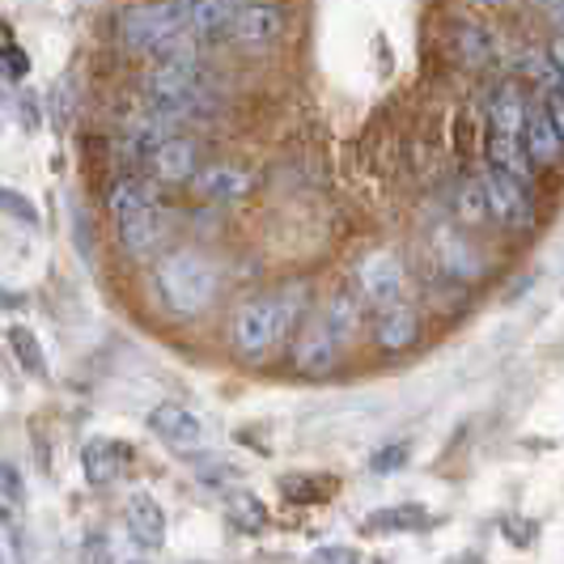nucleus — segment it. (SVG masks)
<instances>
[{
	"instance_id": "c9c22d12",
	"label": "nucleus",
	"mask_w": 564,
	"mask_h": 564,
	"mask_svg": "<svg viewBox=\"0 0 564 564\" xmlns=\"http://www.w3.org/2000/svg\"><path fill=\"white\" fill-rule=\"evenodd\" d=\"M543 52H547V59H552V68L561 73V82H564V34H552Z\"/></svg>"
},
{
	"instance_id": "6ab92c4d",
	"label": "nucleus",
	"mask_w": 564,
	"mask_h": 564,
	"mask_svg": "<svg viewBox=\"0 0 564 564\" xmlns=\"http://www.w3.org/2000/svg\"><path fill=\"white\" fill-rule=\"evenodd\" d=\"M128 458H132V451H128L123 442H111V437H94V442H85L82 446L85 480L94 484V488H107V484L119 480V471H123Z\"/></svg>"
},
{
	"instance_id": "4c0bfd02",
	"label": "nucleus",
	"mask_w": 564,
	"mask_h": 564,
	"mask_svg": "<svg viewBox=\"0 0 564 564\" xmlns=\"http://www.w3.org/2000/svg\"><path fill=\"white\" fill-rule=\"evenodd\" d=\"M0 522H9V501H0Z\"/></svg>"
},
{
	"instance_id": "f3484780",
	"label": "nucleus",
	"mask_w": 564,
	"mask_h": 564,
	"mask_svg": "<svg viewBox=\"0 0 564 564\" xmlns=\"http://www.w3.org/2000/svg\"><path fill=\"white\" fill-rule=\"evenodd\" d=\"M234 4L238 0H174L183 26L192 34V43H213V39H226V26L234 18Z\"/></svg>"
},
{
	"instance_id": "c85d7f7f",
	"label": "nucleus",
	"mask_w": 564,
	"mask_h": 564,
	"mask_svg": "<svg viewBox=\"0 0 564 564\" xmlns=\"http://www.w3.org/2000/svg\"><path fill=\"white\" fill-rule=\"evenodd\" d=\"M30 73V56L13 43V39H4L0 43V77H9V82H26Z\"/></svg>"
},
{
	"instance_id": "a878e982",
	"label": "nucleus",
	"mask_w": 564,
	"mask_h": 564,
	"mask_svg": "<svg viewBox=\"0 0 564 564\" xmlns=\"http://www.w3.org/2000/svg\"><path fill=\"white\" fill-rule=\"evenodd\" d=\"M9 348H13V357H18V366L26 369L30 378H47V357H43V344L39 336L30 332V327H9Z\"/></svg>"
},
{
	"instance_id": "bb28decb",
	"label": "nucleus",
	"mask_w": 564,
	"mask_h": 564,
	"mask_svg": "<svg viewBox=\"0 0 564 564\" xmlns=\"http://www.w3.org/2000/svg\"><path fill=\"white\" fill-rule=\"evenodd\" d=\"M412 458V446L408 442H391V446H378L373 458H369V471L373 476H391V471H403Z\"/></svg>"
},
{
	"instance_id": "f8f14e48",
	"label": "nucleus",
	"mask_w": 564,
	"mask_h": 564,
	"mask_svg": "<svg viewBox=\"0 0 564 564\" xmlns=\"http://www.w3.org/2000/svg\"><path fill=\"white\" fill-rule=\"evenodd\" d=\"M433 268L454 284H480L488 263L476 242H467V234L458 229H442L437 242H433Z\"/></svg>"
},
{
	"instance_id": "5701e85b",
	"label": "nucleus",
	"mask_w": 564,
	"mask_h": 564,
	"mask_svg": "<svg viewBox=\"0 0 564 564\" xmlns=\"http://www.w3.org/2000/svg\"><path fill=\"white\" fill-rule=\"evenodd\" d=\"M226 518L229 527H238L242 535H263L272 527V513H268V506L254 492H234L226 501Z\"/></svg>"
},
{
	"instance_id": "9d476101",
	"label": "nucleus",
	"mask_w": 564,
	"mask_h": 564,
	"mask_svg": "<svg viewBox=\"0 0 564 564\" xmlns=\"http://www.w3.org/2000/svg\"><path fill=\"white\" fill-rule=\"evenodd\" d=\"M289 357H293V369L302 378H327L339 366V357H344V344L327 332V323L318 314H306V323H302V332L293 339Z\"/></svg>"
},
{
	"instance_id": "6e6552de",
	"label": "nucleus",
	"mask_w": 564,
	"mask_h": 564,
	"mask_svg": "<svg viewBox=\"0 0 564 564\" xmlns=\"http://www.w3.org/2000/svg\"><path fill=\"white\" fill-rule=\"evenodd\" d=\"M403 289H408V268H403V259L395 251H369L357 259L352 293L366 302L369 311H382V306L399 302Z\"/></svg>"
},
{
	"instance_id": "1a4fd4ad",
	"label": "nucleus",
	"mask_w": 564,
	"mask_h": 564,
	"mask_svg": "<svg viewBox=\"0 0 564 564\" xmlns=\"http://www.w3.org/2000/svg\"><path fill=\"white\" fill-rule=\"evenodd\" d=\"M199 166H204V144H199L192 132H174L166 141L149 144V153H144L149 178H153V183H166V187L192 183Z\"/></svg>"
},
{
	"instance_id": "a211bd4d",
	"label": "nucleus",
	"mask_w": 564,
	"mask_h": 564,
	"mask_svg": "<svg viewBox=\"0 0 564 564\" xmlns=\"http://www.w3.org/2000/svg\"><path fill=\"white\" fill-rule=\"evenodd\" d=\"M149 429L170 442L174 451H196L199 442H204V424H199L196 412H187L183 403H158L153 412H149Z\"/></svg>"
},
{
	"instance_id": "39448f33",
	"label": "nucleus",
	"mask_w": 564,
	"mask_h": 564,
	"mask_svg": "<svg viewBox=\"0 0 564 564\" xmlns=\"http://www.w3.org/2000/svg\"><path fill=\"white\" fill-rule=\"evenodd\" d=\"M115 39H119L123 52L144 56V59L166 56L174 47H187V43H192V34L183 26L174 0H137V4L119 9V18H115Z\"/></svg>"
},
{
	"instance_id": "20e7f679",
	"label": "nucleus",
	"mask_w": 564,
	"mask_h": 564,
	"mask_svg": "<svg viewBox=\"0 0 564 564\" xmlns=\"http://www.w3.org/2000/svg\"><path fill=\"white\" fill-rule=\"evenodd\" d=\"M144 98H174V102H217L213 64L196 43L174 47L166 56H153L141 73Z\"/></svg>"
},
{
	"instance_id": "ea45409f",
	"label": "nucleus",
	"mask_w": 564,
	"mask_h": 564,
	"mask_svg": "<svg viewBox=\"0 0 564 564\" xmlns=\"http://www.w3.org/2000/svg\"><path fill=\"white\" fill-rule=\"evenodd\" d=\"M128 564H144V561H128Z\"/></svg>"
},
{
	"instance_id": "f03ea898",
	"label": "nucleus",
	"mask_w": 564,
	"mask_h": 564,
	"mask_svg": "<svg viewBox=\"0 0 564 564\" xmlns=\"http://www.w3.org/2000/svg\"><path fill=\"white\" fill-rule=\"evenodd\" d=\"M153 289H158V297H162V306L170 314L196 318V314H204L217 302V293H221V268H217L213 254L199 251V247H178V251L158 259Z\"/></svg>"
},
{
	"instance_id": "2eb2a0df",
	"label": "nucleus",
	"mask_w": 564,
	"mask_h": 564,
	"mask_svg": "<svg viewBox=\"0 0 564 564\" xmlns=\"http://www.w3.org/2000/svg\"><path fill=\"white\" fill-rule=\"evenodd\" d=\"M527 107H531V89L518 77H501L488 89V128L506 132V137H522L527 123Z\"/></svg>"
},
{
	"instance_id": "58836bf2",
	"label": "nucleus",
	"mask_w": 564,
	"mask_h": 564,
	"mask_svg": "<svg viewBox=\"0 0 564 564\" xmlns=\"http://www.w3.org/2000/svg\"><path fill=\"white\" fill-rule=\"evenodd\" d=\"M454 564H480L476 556H454Z\"/></svg>"
},
{
	"instance_id": "a19ab883",
	"label": "nucleus",
	"mask_w": 564,
	"mask_h": 564,
	"mask_svg": "<svg viewBox=\"0 0 564 564\" xmlns=\"http://www.w3.org/2000/svg\"><path fill=\"white\" fill-rule=\"evenodd\" d=\"M0 564H4V561H0Z\"/></svg>"
},
{
	"instance_id": "4be33fe9",
	"label": "nucleus",
	"mask_w": 564,
	"mask_h": 564,
	"mask_svg": "<svg viewBox=\"0 0 564 564\" xmlns=\"http://www.w3.org/2000/svg\"><path fill=\"white\" fill-rule=\"evenodd\" d=\"M281 492L289 501H302V506H323L339 492V480L323 476V471H297V476H284Z\"/></svg>"
},
{
	"instance_id": "ddd939ff",
	"label": "nucleus",
	"mask_w": 564,
	"mask_h": 564,
	"mask_svg": "<svg viewBox=\"0 0 564 564\" xmlns=\"http://www.w3.org/2000/svg\"><path fill=\"white\" fill-rule=\"evenodd\" d=\"M446 52L458 68L480 73L497 59V34L484 26L480 18H454L446 26Z\"/></svg>"
},
{
	"instance_id": "f257e3e1",
	"label": "nucleus",
	"mask_w": 564,
	"mask_h": 564,
	"mask_svg": "<svg viewBox=\"0 0 564 564\" xmlns=\"http://www.w3.org/2000/svg\"><path fill=\"white\" fill-rule=\"evenodd\" d=\"M314 302L311 281H284L268 293H254L247 297L238 311H234V323H229V344L242 361H268L272 352H281L289 339L297 336V327L306 323Z\"/></svg>"
},
{
	"instance_id": "2f4dec72",
	"label": "nucleus",
	"mask_w": 564,
	"mask_h": 564,
	"mask_svg": "<svg viewBox=\"0 0 564 564\" xmlns=\"http://www.w3.org/2000/svg\"><path fill=\"white\" fill-rule=\"evenodd\" d=\"M501 531H506V539H509V543H518V547L535 543V522H531V518H518V513H509L506 522H501Z\"/></svg>"
},
{
	"instance_id": "0eeeda50",
	"label": "nucleus",
	"mask_w": 564,
	"mask_h": 564,
	"mask_svg": "<svg viewBox=\"0 0 564 564\" xmlns=\"http://www.w3.org/2000/svg\"><path fill=\"white\" fill-rule=\"evenodd\" d=\"M480 183H484V199H488V217L501 221L506 229L522 234V229H535V196L527 183H518L513 174H506L501 166L484 162L480 170Z\"/></svg>"
},
{
	"instance_id": "f704fd0d",
	"label": "nucleus",
	"mask_w": 564,
	"mask_h": 564,
	"mask_svg": "<svg viewBox=\"0 0 564 564\" xmlns=\"http://www.w3.org/2000/svg\"><path fill=\"white\" fill-rule=\"evenodd\" d=\"M85 564H111V547H107V535H89V539H85Z\"/></svg>"
},
{
	"instance_id": "cd10ccee",
	"label": "nucleus",
	"mask_w": 564,
	"mask_h": 564,
	"mask_svg": "<svg viewBox=\"0 0 564 564\" xmlns=\"http://www.w3.org/2000/svg\"><path fill=\"white\" fill-rule=\"evenodd\" d=\"M0 213L13 217V221H22V226H39V208H34V199L22 196V192H13V187H0Z\"/></svg>"
},
{
	"instance_id": "72a5a7b5",
	"label": "nucleus",
	"mask_w": 564,
	"mask_h": 564,
	"mask_svg": "<svg viewBox=\"0 0 564 564\" xmlns=\"http://www.w3.org/2000/svg\"><path fill=\"white\" fill-rule=\"evenodd\" d=\"M539 13L552 34H564V0H539Z\"/></svg>"
},
{
	"instance_id": "7c9ffc66",
	"label": "nucleus",
	"mask_w": 564,
	"mask_h": 564,
	"mask_svg": "<svg viewBox=\"0 0 564 564\" xmlns=\"http://www.w3.org/2000/svg\"><path fill=\"white\" fill-rule=\"evenodd\" d=\"M311 564H361V552L344 547V543H332V547H314Z\"/></svg>"
},
{
	"instance_id": "c756f323",
	"label": "nucleus",
	"mask_w": 564,
	"mask_h": 564,
	"mask_svg": "<svg viewBox=\"0 0 564 564\" xmlns=\"http://www.w3.org/2000/svg\"><path fill=\"white\" fill-rule=\"evenodd\" d=\"M0 497H4L9 506H22V497H26V484H22L13 463H0Z\"/></svg>"
},
{
	"instance_id": "473e14b6",
	"label": "nucleus",
	"mask_w": 564,
	"mask_h": 564,
	"mask_svg": "<svg viewBox=\"0 0 564 564\" xmlns=\"http://www.w3.org/2000/svg\"><path fill=\"white\" fill-rule=\"evenodd\" d=\"M539 102H543V111H547V119H552V128L561 132V141H564V85L543 89V94H539Z\"/></svg>"
},
{
	"instance_id": "423d86ee",
	"label": "nucleus",
	"mask_w": 564,
	"mask_h": 564,
	"mask_svg": "<svg viewBox=\"0 0 564 564\" xmlns=\"http://www.w3.org/2000/svg\"><path fill=\"white\" fill-rule=\"evenodd\" d=\"M289 9L284 0H238L226 26V43L242 56H272L289 39Z\"/></svg>"
},
{
	"instance_id": "aec40b11",
	"label": "nucleus",
	"mask_w": 564,
	"mask_h": 564,
	"mask_svg": "<svg viewBox=\"0 0 564 564\" xmlns=\"http://www.w3.org/2000/svg\"><path fill=\"white\" fill-rule=\"evenodd\" d=\"M318 318H323L327 332L348 348V344L357 339V332H361V323H366V302H361L352 289H339V293H332V302L318 311Z\"/></svg>"
},
{
	"instance_id": "dca6fc26",
	"label": "nucleus",
	"mask_w": 564,
	"mask_h": 564,
	"mask_svg": "<svg viewBox=\"0 0 564 564\" xmlns=\"http://www.w3.org/2000/svg\"><path fill=\"white\" fill-rule=\"evenodd\" d=\"M522 149H527V158L535 162V170H552L564 162V141H561V132L552 128V119H547V111H543L539 94H531V107H527Z\"/></svg>"
},
{
	"instance_id": "393cba45",
	"label": "nucleus",
	"mask_w": 564,
	"mask_h": 564,
	"mask_svg": "<svg viewBox=\"0 0 564 564\" xmlns=\"http://www.w3.org/2000/svg\"><path fill=\"white\" fill-rule=\"evenodd\" d=\"M366 531H429V513L421 506H387L366 513Z\"/></svg>"
},
{
	"instance_id": "4468645a",
	"label": "nucleus",
	"mask_w": 564,
	"mask_h": 564,
	"mask_svg": "<svg viewBox=\"0 0 564 564\" xmlns=\"http://www.w3.org/2000/svg\"><path fill=\"white\" fill-rule=\"evenodd\" d=\"M421 311L412 306V302H391V306H382V311H373V344L382 348V352H391V357H399V352H412L416 344H421Z\"/></svg>"
},
{
	"instance_id": "b1692460",
	"label": "nucleus",
	"mask_w": 564,
	"mask_h": 564,
	"mask_svg": "<svg viewBox=\"0 0 564 564\" xmlns=\"http://www.w3.org/2000/svg\"><path fill=\"white\" fill-rule=\"evenodd\" d=\"M454 221L458 226H484V221H492L488 217V199H484V183L480 174L476 178H463L458 187H454Z\"/></svg>"
},
{
	"instance_id": "412c9836",
	"label": "nucleus",
	"mask_w": 564,
	"mask_h": 564,
	"mask_svg": "<svg viewBox=\"0 0 564 564\" xmlns=\"http://www.w3.org/2000/svg\"><path fill=\"white\" fill-rule=\"evenodd\" d=\"M128 531L141 547H162L166 543V509L149 492H132L128 497Z\"/></svg>"
},
{
	"instance_id": "e433bc0d",
	"label": "nucleus",
	"mask_w": 564,
	"mask_h": 564,
	"mask_svg": "<svg viewBox=\"0 0 564 564\" xmlns=\"http://www.w3.org/2000/svg\"><path fill=\"white\" fill-rule=\"evenodd\" d=\"M471 4H476L480 13H497V9H509L513 0H471Z\"/></svg>"
},
{
	"instance_id": "7ed1b4c3",
	"label": "nucleus",
	"mask_w": 564,
	"mask_h": 564,
	"mask_svg": "<svg viewBox=\"0 0 564 564\" xmlns=\"http://www.w3.org/2000/svg\"><path fill=\"white\" fill-rule=\"evenodd\" d=\"M107 208H111L119 247L132 254V259H149V254L162 247L166 221H162V204H158L153 183H144L137 174H123L111 192H107Z\"/></svg>"
},
{
	"instance_id": "9b49d317",
	"label": "nucleus",
	"mask_w": 564,
	"mask_h": 564,
	"mask_svg": "<svg viewBox=\"0 0 564 564\" xmlns=\"http://www.w3.org/2000/svg\"><path fill=\"white\" fill-rule=\"evenodd\" d=\"M187 187L204 204H238L254 192V170L238 166V162H204Z\"/></svg>"
}]
</instances>
